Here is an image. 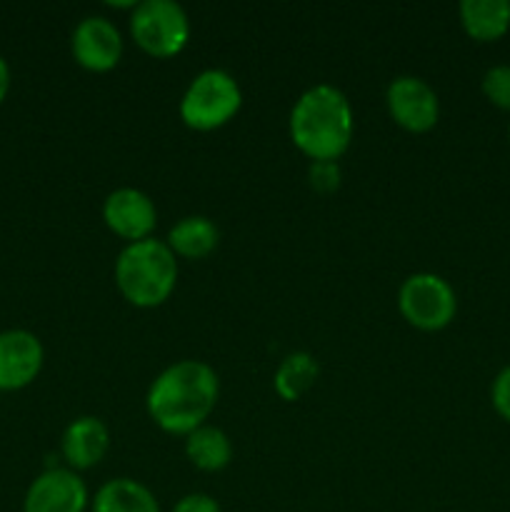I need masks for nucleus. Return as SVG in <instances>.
I'll return each mask as SVG.
<instances>
[{
	"label": "nucleus",
	"mask_w": 510,
	"mask_h": 512,
	"mask_svg": "<svg viewBox=\"0 0 510 512\" xmlns=\"http://www.w3.org/2000/svg\"><path fill=\"white\" fill-rule=\"evenodd\" d=\"M398 308L413 328L435 333L453 323L458 313V298L453 285L435 273L408 275L400 285Z\"/></svg>",
	"instance_id": "423d86ee"
},
{
	"label": "nucleus",
	"mask_w": 510,
	"mask_h": 512,
	"mask_svg": "<svg viewBox=\"0 0 510 512\" xmlns=\"http://www.w3.org/2000/svg\"><path fill=\"white\" fill-rule=\"evenodd\" d=\"M110 448L108 425L95 415H83L75 418L68 428L63 430L60 450L70 470H88L103 460V455Z\"/></svg>",
	"instance_id": "f8f14e48"
},
{
	"label": "nucleus",
	"mask_w": 510,
	"mask_h": 512,
	"mask_svg": "<svg viewBox=\"0 0 510 512\" xmlns=\"http://www.w3.org/2000/svg\"><path fill=\"white\" fill-rule=\"evenodd\" d=\"M130 33L148 55L170 58L188 45L190 18L175 0H140L130 15Z\"/></svg>",
	"instance_id": "39448f33"
},
{
	"label": "nucleus",
	"mask_w": 510,
	"mask_h": 512,
	"mask_svg": "<svg viewBox=\"0 0 510 512\" xmlns=\"http://www.w3.org/2000/svg\"><path fill=\"white\" fill-rule=\"evenodd\" d=\"M243 103L240 85L228 70L208 68L195 75L180 98V118L193 130H215L228 123Z\"/></svg>",
	"instance_id": "20e7f679"
},
{
	"label": "nucleus",
	"mask_w": 510,
	"mask_h": 512,
	"mask_svg": "<svg viewBox=\"0 0 510 512\" xmlns=\"http://www.w3.org/2000/svg\"><path fill=\"white\" fill-rule=\"evenodd\" d=\"M353 105L343 90L318 83L290 110V138L310 160H338L353 140Z\"/></svg>",
	"instance_id": "f03ea898"
},
{
	"label": "nucleus",
	"mask_w": 510,
	"mask_h": 512,
	"mask_svg": "<svg viewBox=\"0 0 510 512\" xmlns=\"http://www.w3.org/2000/svg\"><path fill=\"white\" fill-rule=\"evenodd\" d=\"M70 50L78 65L93 73L115 68L123 55V38L118 25L105 15H85L70 35Z\"/></svg>",
	"instance_id": "6e6552de"
},
{
	"label": "nucleus",
	"mask_w": 510,
	"mask_h": 512,
	"mask_svg": "<svg viewBox=\"0 0 510 512\" xmlns=\"http://www.w3.org/2000/svg\"><path fill=\"white\" fill-rule=\"evenodd\" d=\"M508 140H510V125H508Z\"/></svg>",
	"instance_id": "5701e85b"
},
{
	"label": "nucleus",
	"mask_w": 510,
	"mask_h": 512,
	"mask_svg": "<svg viewBox=\"0 0 510 512\" xmlns=\"http://www.w3.org/2000/svg\"><path fill=\"white\" fill-rule=\"evenodd\" d=\"M93 512H160V505L143 483L133 478H115L98 488Z\"/></svg>",
	"instance_id": "4468645a"
},
{
	"label": "nucleus",
	"mask_w": 510,
	"mask_h": 512,
	"mask_svg": "<svg viewBox=\"0 0 510 512\" xmlns=\"http://www.w3.org/2000/svg\"><path fill=\"white\" fill-rule=\"evenodd\" d=\"M218 240L220 230L215 228L213 220L205 218V215H188L170 228L165 243L180 258L200 260L218 248Z\"/></svg>",
	"instance_id": "2eb2a0df"
},
{
	"label": "nucleus",
	"mask_w": 510,
	"mask_h": 512,
	"mask_svg": "<svg viewBox=\"0 0 510 512\" xmlns=\"http://www.w3.org/2000/svg\"><path fill=\"white\" fill-rule=\"evenodd\" d=\"M43 343L30 330L0 333V390L13 393L38 378L43 368Z\"/></svg>",
	"instance_id": "9b49d317"
},
{
	"label": "nucleus",
	"mask_w": 510,
	"mask_h": 512,
	"mask_svg": "<svg viewBox=\"0 0 510 512\" xmlns=\"http://www.w3.org/2000/svg\"><path fill=\"white\" fill-rule=\"evenodd\" d=\"M170 512H220L218 500L205 493H188L175 503Z\"/></svg>",
	"instance_id": "412c9836"
},
{
	"label": "nucleus",
	"mask_w": 510,
	"mask_h": 512,
	"mask_svg": "<svg viewBox=\"0 0 510 512\" xmlns=\"http://www.w3.org/2000/svg\"><path fill=\"white\" fill-rule=\"evenodd\" d=\"M178 283V260L165 240L153 235L128 243L115 260V285L135 308H155L165 303Z\"/></svg>",
	"instance_id": "7ed1b4c3"
},
{
	"label": "nucleus",
	"mask_w": 510,
	"mask_h": 512,
	"mask_svg": "<svg viewBox=\"0 0 510 512\" xmlns=\"http://www.w3.org/2000/svg\"><path fill=\"white\" fill-rule=\"evenodd\" d=\"M8 90H10V65H8V60L0 55V105H3Z\"/></svg>",
	"instance_id": "4be33fe9"
},
{
	"label": "nucleus",
	"mask_w": 510,
	"mask_h": 512,
	"mask_svg": "<svg viewBox=\"0 0 510 512\" xmlns=\"http://www.w3.org/2000/svg\"><path fill=\"white\" fill-rule=\"evenodd\" d=\"M220 395L218 373L203 360H178L150 383V418L170 435H190L205 425Z\"/></svg>",
	"instance_id": "f257e3e1"
},
{
	"label": "nucleus",
	"mask_w": 510,
	"mask_h": 512,
	"mask_svg": "<svg viewBox=\"0 0 510 512\" xmlns=\"http://www.w3.org/2000/svg\"><path fill=\"white\" fill-rule=\"evenodd\" d=\"M310 185L320 193H330L340 185V168L335 160H313L308 168Z\"/></svg>",
	"instance_id": "6ab92c4d"
},
{
	"label": "nucleus",
	"mask_w": 510,
	"mask_h": 512,
	"mask_svg": "<svg viewBox=\"0 0 510 512\" xmlns=\"http://www.w3.org/2000/svg\"><path fill=\"white\" fill-rule=\"evenodd\" d=\"M480 90L490 105L510 113V65H493L485 70Z\"/></svg>",
	"instance_id": "a211bd4d"
},
{
	"label": "nucleus",
	"mask_w": 510,
	"mask_h": 512,
	"mask_svg": "<svg viewBox=\"0 0 510 512\" xmlns=\"http://www.w3.org/2000/svg\"><path fill=\"white\" fill-rule=\"evenodd\" d=\"M318 363L310 353H290L275 370V390L283 400H298L318 380Z\"/></svg>",
	"instance_id": "f3484780"
},
{
	"label": "nucleus",
	"mask_w": 510,
	"mask_h": 512,
	"mask_svg": "<svg viewBox=\"0 0 510 512\" xmlns=\"http://www.w3.org/2000/svg\"><path fill=\"white\" fill-rule=\"evenodd\" d=\"M490 403L493 410L510 423V365H505L498 375H495L493 385H490Z\"/></svg>",
	"instance_id": "aec40b11"
},
{
	"label": "nucleus",
	"mask_w": 510,
	"mask_h": 512,
	"mask_svg": "<svg viewBox=\"0 0 510 512\" xmlns=\"http://www.w3.org/2000/svg\"><path fill=\"white\" fill-rule=\"evenodd\" d=\"M458 15L465 33L480 43L500 40L510 30V0H463Z\"/></svg>",
	"instance_id": "ddd939ff"
},
{
	"label": "nucleus",
	"mask_w": 510,
	"mask_h": 512,
	"mask_svg": "<svg viewBox=\"0 0 510 512\" xmlns=\"http://www.w3.org/2000/svg\"><path fill=\"white\" fill-rule=\"evenodd\" d=\"M88 488L70 468H50L30 483L23 512H85Z\"/></svg>",
	"instance_id": "1a4fd4ad"
},
{
	"label": "nucleus",
	"mask_w": 510,
	"mask_h": 512,
	"mask_svg": "<svg viewBox=\"0 0 510 512\" xmlns=\"http://www.w3.org/2000/svg\"><path fill=\"white\" fill-rule=\"evenodd\" d=\"M388 113L400 128L410 133H425L435 128L440 118V100L433 85L418 75H398L385 90Z\"/></svg>",
	"instance_id": "0eeeda50"
},
{
	"label": "nucleus",
	"mask_w": 510,
	"mask_h": 512,
	"mask_svg": "<svg viewBox=\"0 0 510 512\" xmlns=\"http://www.w3.org/2000/svg\"><path fill=\"white\" fill-rule=\"evenodd\" d=\"M185 455L203 473H218L233 460V443L215 425H200L185 435Z\"/></svg>",
	"instance_id": "dca6fc26"
},
{
	"label": "nucleus",
	"mask_w": 510,
	"mask_h": 512,
	"mask_svg": "<svg viewBox=\"0 0 510 512\" xmlns=\"http://www.w3.org/2000/svg\"><path fill=\"white\" fill-rule=\"evenodd\" d=\"M103 220L118 238L128 243L150 238L158 223V210L148 193L138 188H118L105 198Z\"/></svg>",
	"instance_id": "9d476101"
}]
</instances>
